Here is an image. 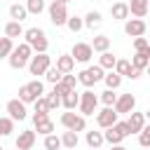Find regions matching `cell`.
<instances>
[{
  "mask_svg": "<svg viewBox=\"0 0 150 150\" xmlns=\"http://www.w3.org/2000/svg\"><path fill=\"white\" fill-rule=\"evenodd\" d=\"M61 141H63V148H68V150H75V148H77V143H80L77 131H70V129H66V131H63Z\"/></svg>",
  "mask_w": 150,
  "mask_h": 150,
  "instance_id": "cell-23",
  "label": "cell"
},
{
  "mask_svg": "<svg viewBox=\"0 0 150 150\" xmlns=\"http://www.w3.org/2000/svg\"><path fill=\"white\" fill-rule=\"evenodd\" d=\"M52 68V59H49V54L45 52V54H35L33 59H30V63H28V70H30V75H45L47 70Z\"/></svg>",
  "mask_w": 150,
  "mask_h": 150,
  "instance_id": "cell-6",
  "label": "cell"
},
{
  "mask_svg": "<svg viewBox=\"0 0 150 150\" xmlns=\"http://www.w3.org/2000/svg\"><path fill=\"white\" fill-rule=\"evenodd\" d=\"M84 141H87V145H89V148H101V145H103V141H105V134H103V131H87Z\"/></svg>",
  "mask_w": 150,
  "mask_h": 150,
  "instance_id": "cell-22",
  "label": "cell"
},
{
  "mask_svg": "<svg viewBox=\"0 0 150 150\" xmlns=\"http://www.w3.org/2000/svg\"><path fill=\"white\" fill-rule=\"evenodd\" d=\"M103 134H105V143H110V145H120V143L127 138V136L117 129V124H115V127H110V129H105Z\"/></svg>",
  "mask_w": 150,
  "mask_h": 150,
  "instance_id": "cell-20",
  "label": "cell"
},
{
  "mask_svg": "<svg viewBox=\"0 0 150 150\" xmlns=\"http://www.w3.org/2000/svg\"><path fill=\"white\" fill-rule=\"evenodd\" d=\"M68 2H63V0H52V5H49V21L54 23V26H66L68 23V7H66Z\"/></svg>",
  "mask_w": 150,
  "mask_h": 150,
  "instance_id": "cell-3",
  "label": "cell"
},
{
  "mask_svg": "<svg viewBox=\"0 0 150 150\" xmlns=\"http://www.w3.org/2000/svg\"><path fill=\"white\" fill-rule=\"evenodd\" d=\"M19 98H21L23 103H35V101H38V98H35V94L30 91V87H28V84H21V87H19Z\"/></svg>",
  "mask_w": 150,
  "mask_h": 150,
  "instance_id": "cell-32",
  "label": "cell"
},
{
  "mask_svg": "<svg viewBox=\"0 0 150 150\" xmlns=\"http://www.w3.org/2000/svg\"><path fill=\"white\" fill-rule=\"evenodd\" d=\"M26 7L30 14H42L45 12V0H26Z\"/></svg>",
  "mask_w": 150,
  "mask_h": 150,
  "instance_id": "cell-37",
  "label": "cell"
},
{
  "mask_svg": "<svg viewBox=\"0 0 150 150\" xmlns=\"http://www.w3.org/2000/svg\"><path fill=\"white\" fill-rule=\"evenodd\" d=\"M77 82H80V80H77V77H75L73 73H66V75H63V80H61V84H63L66 89H70V91H73V89L77 87Z\"/></svg>",
  "mask_w": 150,
  "mask_h": 150,
  "instance_id": "cell-40",
  "label": "cell"
},
{
  "mask_svg": "<svg viewBox=\"0 0 150 150\" xmlns=\"http://www.w3.org/2000/svg\"><path fill=\"white\" fill-rule=\"evenodd\" d=\"M5 35L14 40V38H21V35H26V30H23L21 21H7V23H5Z\"/></svg>",
  "mask_w": 150,
  "mask_h": 150,
  "instance_id": "cell-19",
  "label": "cell"
},
{
  "mask_svg": "<svg viewBox=\"0 0 150 150\" xmlns=\"http://www.w3.org/2000/svg\"><path fill=\"white\" fill-rule=\"evenodd\" d=\"M5 108H7V115H9V117H14L16 122H23V120L28 117V110H26V103H23L21 98H9Z\"/></svg>",
  "mask_w": 150,
  "mask_h": 150,
  "instance_id": "cell-9",
  "label": "cell"
},
{
  "mask_svg": "<svg viewBox=\"0 0 150 150\" xmlns=\"http://www.w3.org/2000/svg\"><path fill=\"white\" fill-rule=\"evenodd\" d=\"M63 2H70V0H63Z\"/></svg>",
  "mask_w": 150,
  "mask_h": 150,
  "instance_id": "cell-48",
  "label": "cell"
},
{
  "mask_svg": "<svg viewBox=\"0 0 150 150\" xmlns=\"http://www.w3.org/2000/svg\"><path fill=\"white\" fill-rule=\"evenodd\" d=\"M28 14H30V12H28L26 5H19V2L9 5V16H12V21H23Z\"/></svg>",
  "mask_w": 150,
  "mask_h": 150,
  "instance_id": "cell-21",
  "label": "cell"
},
{
  "mask_svg": "<svg viewBox=\"0 0 150 150\" xmlns=\"http://www.w3.org/2000/svg\"><path fill=\"white\" fill-rule=\"evenodd\" d=\"M98 96L91 91V89H87V91H82L80 94V112L87 117V115H94L96 112V105H98Z\"/></svg>",
  "mask_w": 150,
  "mask_h": 150,
  "instance_id": "cell-8",
  "label": "cell"
},
{
  "mask_svg": "<svg viewBox=\"0 0 150 150\" xmlns=\"http://www.w3.org/2000/svg\"><path fill=\"white\" fill-rule=\"evenodd\" d=\"M101 21H103V16H101V12H96V9H91V12H87V16H84V26L87 28H96V26H101Z\"/></svg>",
  "mask_w": 150,
  "mask_h": 150,
  "instance_id": "cell-27",
  "label": "cell"
},
{
  "mask_svg": "<svg viewBox=\"0 0 150 150\" xmlns=\"http://www.w3.org/2000/svg\"><path fill=\"white\" fill-rule=\"evenodd\" d=\"M103 70H105V68H101V66H89V68H84V70L77 75V80H80V84H84L87 89H91L96 82H101V80L105 77Z\"/></svg>",
  "mask_w": 150,
  "mask_h": 150,
  "instance_id": "cell-4",
  "label": "cell"
},
{
  "mask_svg": "<svg viewBox=\"0 0 150 150\" xmlns=\"http://www.w3.org/2000/svg\"><path fill=\"white\" fill-rule=\"evenodd\" d=\"M131 63H134L136 68L145 70V68L150 66V52H136V54L131 56Z\"/></svg>",
  "mask_w": 150,
  "mask_h": 150,
  "instance_id": "cell-24",
  "label": "cell"
},
{
  "mask_svg": "<svg viewBox=\"0 0 150 150\" xmlns=\"http://www.w3.org/2000/svg\"><path fill=\"white\" fill-rule=\"evenodd\" d=\"M70 54L75 56V61H77V63H87V61L94 56V47H91V45H87V42H75Z\"/></svg>",
  "mask_w": 150,
  "mask_h": 150,
  "instance_id": "cell-10",
  "label": "cell"
},
{
  "mask_svg": "<svg viewBox=\"0 0 150 150\" xmlns=\"http://www.w3.org/2000/svg\"><path fill=\"white\" fill-rule=\"evenodd\" d=\"M14 49H16V47H14V40L5 35V38L0 40V56H2V59H9Z\"/></svg>",
  "mask_w": 150,
  "mask_h": 150,
  "instance_id": "cell-28",
  "label": "cell"
},
{
  "mask_svg": "<svg viewBox=\"0 0 150 150\" xmlns=\"http://www.w3.org/2000/svg\"><path fill=\"white\" fill-rule=\"evenodd\" d=\"M14 122H16V120L9 117V115L2 117V120H0V134H2V136H9V134L14 131Z\"/></svg>",
  "mask_w": 150,
  "mask_h": 150,
  "instance_id": "cell-33",
  "label": "cell"
},
{
  "mask_svg": "<svg viewBox=\"0 0 150 150\" xmlns=\"http://www.w3.org/2000/svg\"><path fill=\"white\" fill-rule=\"evenodd\" d=\"M148 150H150V148H148Z\"/></svg>",
  "mask_w": 150,
  "mask_h": 150,
  "instance_id": "cell-49",
  "label": "cell"
},
{
  "mask_svg": "<svg viewBox=\"0 0 150 150\" xmlns=\"http://www.w3.org/2000/svg\"><path fill=\"white\" fill-rule=\"evenodd\" d=\"M112 91H115V89H105V91L101 94V103H103V105H115V103H117V98H120V96H117V94H112Z\"/></svg>",
  "mask_w": 150,
  "mask_h": 150,
  "instance_id": "cell-38",
  "label": "cell"
},
{
  "mask_svg": "<svg viewBox=\"0 0 150 150\" xmlns=\"http://www.w3.org/2000/svg\"><path fill=\"white\" fill-rule=\"evenodd\" d=\"M35 145V129H23L16 136V150H30Z\"/></svg>",
  "mask_w": 150,
  "mask_h": 150,
  "instance_id": "cell-14",
  "label": "cell"
},
{
  "mask_svg": "<svg viewBox=\"0 0 150 150\" xmlns=\"http://www.w3.org/2000/svg\"><path fill=\"white\" fill-rule=\"evenodd\" d=\"M129 9H131V14L136 19H143L148 14V9H150V0H131L129 2Z\"/></svg>",
  "mask_w": 150,
  "mask_h": 150,
  "instance_id": "cell-17",
  "label": "cell"
},
{
  "mask_svg": "<svg viewBox=\"0 0 150 150\" xmlns=\"http://www.w3.org/2000/svg\"><path fill=\"white\" fill-rule=\"evenodd\" d=\"M103 82H105V87H108V89H117V87L122 84V75H120L117 70H110V73L103 77Z\"/></svg>",
  "mask_w": 150,
  "mask_h": 150,
  "instance_id": "cell-30",
  "label": "cell"
},
{
  "mask_svg": "<svg viewBox=\"0 0 150 150\" xmlns=\"http://www.w3.org/2000/svg\"><path fill=\"white\" fill-rule=\"evenodd\" d=\"M141 73H143V70L134 66V68H131V73H129V80H138V77H141Z\"/></svg>",
  "mask_w": 150,
  "mask_h": 150,
  "instance_id": "cell-45",
  "label": "cell"
},
{
  "mask_svg": "<svg viewBox=\"0 0 150 150\" xmlns=\"http://www.w3.org/2000/svg\"><path fill=\"white\" fill-rule=\"evenodd\" d=\"M66 26H68V28H70L73 33H80V30L84 28V19H80V16H70Z\"/></svg>",
  "mask_w": 150,
  "mask_h": 150,
  "instance_id": "cell-39",
  "label": "cell"
},
{
  "mask_svg": "<svg viewBox=\"0 0 150 150\" xmlns=\"http://www.w3.org/2000/svg\"><path fill=\"white\" fill-rule=\"evenodd\" d=\"M33 52H35V49H33L28 42H21V45H16V49L12 52V56H9L7 61H9V66H12L14 70H21L26 63H30V59H33L30 54H33Z\"/></svg>",
  "mask_w": 150,
  "mask_h": 150,
  "instance_id": "cell-1",
  "label": "cell"
},
{
  "mask_svg": "<svg viewBox=\"0 0 150 150\" xmlns=\"http://www.w3.org/2000/svg\"><path fill=\"white\" fill-rule=\"evenodd\" d=\"M134 108H136V96H134V94H122V96L117 98V103H115V110H117L120 115H131Z\"/></svg>",
  "mask_w": 150,
  "mask_h": 150,
  "instance_id": "cell-11",
  "label": "cell"
},
{
  "mask_svg": "<svg viewBox=\"0 0 150 150\" xmlns=\"http://www.w3.org/2000/svg\"><path fill=\"white\" fill-rule=\"evenodd\" d=\"M47 101H49V108H52V110H54V108H59V105H63V98H61L54 89L47 94Z\"/></svg>",
  "mask_w": 150,
  "mask_h": 150,
  "instance_id": "cell-42",
  "label": "cell"
},
{
  "mask_svg": "<svg viewBox=\"0 0 150 150\" xmlns=\"http://www.w3.org/2000/svg\"><path fill=\"white\" fill-rule=\"evenodd\" d=\"M134 49L136 52H150V42L141 35V38H134Z\"/></svg>",
  "mask_w": 150,
  "mask_h": 150,
  "instance_id": "cell-43",
  "label": "cell"
},
{
  "mask_svg": "<svg viewBox=\"0 0 150 150\" xmlns=\"http://www.w3.org/2000/svg\"><path fill=\"white\" fill-rule=\"evenodd\" d=\"M145 120H148V117H145V112H136V110H134V112L129 115V120H127V122H129V127H131V134H141V131H143V127H145Z\"/></svg>",
  "mask_w": 150,
  "mask_h": 150,
  "instance_id": "cell-16",
  "label": "cell"
},
{
  "mask_svg": "<svg viewBox=\"0 0 150 150\" xmlns=\"http://www.w3.org/2000/svg\"><path fill=\"white\" fill-rule=\"evenodd\" d=\"M63 75H66V73H61V70H59V66H52V68L45 73V80H47V82H52V84H59V82L63 80Z\"/></svg>",
  "mask_w": 150,
  "mask_h": 150,
  "instance_id": "cell-31",
  "label": "cell"
},
{
  "mask_svg": "<svg viewBox=\"0 0 150 150\" xmlns=\"http://www.w3.org/2000/svg\"><path fill=\"white\" fill-rule=\"evenodd\" d=\"M63 145V141L56 136V134H49V136H45V150H59Z\"/></svg>",
  "mask_w": 150,
  "mask_h": 150,
  "instance_id": "cell-34",
  "label": "cell"
},
{
  "mask_svg": "<svg viewBox=\"0 0 150 150\" xmlns=\"http://www.w3.org/2000/svg\"><path fill=\"white\" fill-rule=\"evenodd\" d=\"M110 14H112V19H117V21H127L129 19V14H131V9H129V2H115L112 7H110Z\"/></svg>",
  "mask_w": 150,
  "mask_h": 150,
  "instance_id": "cell-15",
  "label": "cell"
},
{
  "mask_svg": "<svg viewBox=\"0 0 150 150\" xmlns=\"http://www.w3.org/2000/svg\"><path fill=\"white\" fill-rule=\"evenodd\" d=\"M145 28H148V23L143 19H127L124 21V33L131 35V38H141L145 33Z\"/></svg>",
  "mask_w": 150,
  "mask_h": 150,
  "instance_id": "cell-12",
  "label": "cell"
},
{
  "mask_svg": "<svg viewBox=\"0 0 150 150\" xmlns=\"http://www.w3.org/2000/svg\"><path fill=\"white\" fill-rule=\"evenodd\" d=\"M120 112L115 110V105H105L101 112H96V124L101 127V129H110V127H115L120 120Z\"/></svg>",
  "mask_w": 150,
  "mask_h": 150,
  "instance_id": "cell-7",
  "label": "cell"
},
{
  "mask_svg": "<svg viewBox=\"0 0 150 150\" xmlns=\"http://www.w3.org/2000/svg\"><path fill=\"white\" fill-rule=\"evenodd\" d=\"M145 70H148V75H150V66H148V68H145Z\"/></svg>",
  "mask_w": 150,
  "mask_h": 150,
  "instance_id": "cell-47",
  "label": "cell"
},
{
  "mask_svg": "<svg viewBox=\"0 0 150 150\" xmlns=\"http://www.w3.org/2000/svg\"><path fill=\"white\" fill-rule=\"evenodd\" d=\"M56 66H59L61 73H73L75 70V56L73 54H61V56H56Z\"/></svg>",
  "mask_w": 150,
  "mask_h": 150,
  "instance_id": "cell-18",
  "label": "cell"
},
{
  "mask_svg": "<svg viewBox=\"0 0 150 150\" xmlns=\"http://www.w3.org/2000/svg\"><path fill=\"white\" fill-rule=\"evenodd\" d=\"M61 124H63L66 129H70V131H84V129H87L84 115H82V112H70V110L61 115Z\"/></svg>",
  "mask_w": 150,
  "mask_h": 150,
  "instance_id": "cell-5",
  "label": "cell"
},
{
  "mask_svg": "<svg viewBox=\"0 0 150 150\" xmlns=\"http://www.w3.org/2000/svg\"><path fill=\"white\" fill-rule=\"evenodd\" d=\"M110 150H127V148H124V145L120 143V145H110Z\"/></svg>",
  "mask_w": 150,
  "mask_h": 150,
  "instance_id": "cell-46",
  "label": "cell"
},
{
  "mask_svg": "<svg viewBox=\"0 0 150 150\" xmlns=\"http://www.w3.org/2000/svg\"><path fill=\"white\" fill-rule=\"evenodd\" d=\"M98 66H101V68H105V70H115V66H117V59H115L110 52H103V54L98 56Z\"/></svg>",
  "mask_w": 150,
  "mask_h": 150,
  "instance_id": "cell-29",
  "label": "cell"
},
{
  "mask_svg": "<svg viewBox=\"0 0 150 150\" xmlns=\"http://www.w3.org/2000/svg\"><path fill=\"white\" fill-rule=\"evenodd\" d=\"M63 108L66 110H75V108H80V94L73 89V91H68L66 96H63Z\"/></svg>",
  "mask_w": 150,
  "mask_h": 150,
  "instance_id": "cell-26",
  "label": "cell"
},
{
  "mask_svg": "<svg viewBox=\"0 0 150 150\" xmlns=\"http://www.w3.org/2000/svg\"><path fill=\"white\" fill-rule=\"evenodd\" d=\"M33 124H35V131L42 136L54 134V122L49 120V115H33Z\"/></svg>",
  "mask_w": 150,
  "mask_h": 150,
  "instance_id": "cell-13",
  "label": "cell"
},
{
  "mask_svg": "<svg viewBox=\"0 0 150 150\" xmlns=\"http://www.w3.org/2000/svg\"><path fill=\"white\" fill-rule=\"evenodd\" d=\"M91 47H94V52L103 54V52H108V49H110V38H108V35H96V38H94V42H91Z\"/></svg>",
  "mask_w": 150,
  "mask_h": 150,
  "instance_id": "cell-25",
  "label": "cell"
},
{
  "mask_svg": "<svg viewBox=\"0 0 150 150\" xmlns=\"http://www.w3.org/2000/svg\"><path fill=\"white\" fill-rule=\"evenodd\" d=\"M138 143H141L143 148H150V124H145L143 131L138 134Z\"/></svg>",
  "mask_w": 150,
  "mask_h": 150,
  "instance_id": "cell-44",
  "label": "cell"
},
{
  "mask_svg": "<svg viewBox=\"0 0 150 150\" xmlns=\"http://www.w3.org/2000/svg\"><path fill=\"white\" fill-rule=\"evenodd\" d=\"M52 108H49V101H47V96H40L38 101H35V112L33 115H47Z\"/></svg>",
  "mask_w": 150,
  "mask_h": 150,
  "instance_id": "cell-35",
  "label": "cell"
},
{
  "mask_svg": "<svg viewBox=\"0 0 150 150\" xmlns=\"http://www.w3.org/2000/svg\"><path fill=\"white\" fill-rule=\"evenodd\" d=\"M23 38H26V42L35 49V54H45L47 47H49V40H47V35H45L42 28H28Z\"/></svg>",
  "mask_w": 150,
  "mask_h": 150,
  "instance_id": "cell-2",
  "label": "cell"
},
{
  "mask_svg": "<svg viewBox=\"0 0 150 150\" xmlns=\"http://www.w3.org/2000/svg\"><path fill=\"white\" fill-rule=\"evenodd\" d=\"M28 87H30V91L35 94V98H40V96L45 94V84H42L38 77H35V80H30V82H28Z\"/></svg>",
  "mask_w": 150,
  "mask_h": 150,
  "instance_id": "cell-41",
  "label": "cell"
},
{
  "mask_svg": "<svg viewBox=\"0 0 150 150\" xmlns=\"http://www.w3.org/2000/svg\"><path fill=\"white\" fill-rule=\"evenodd\" d=\"M131 68H134V63H131V61H127V59H117V66H115V70H117L120 75H127V77H129Z\"/></svg>",
  "mask_w": 150,
  "mask_h": 150,
  "instance_id": "cell-36",
  "label": "cell"
}]
</instances>
